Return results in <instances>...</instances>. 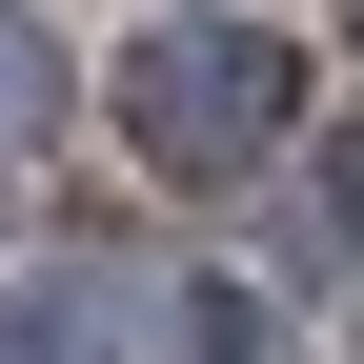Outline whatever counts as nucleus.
Listing matches in <instances>:
<instances>
[{"mask_svg":"<svg viewBox=\"0 0 364 364\" xmlns=\"http://www.w3.org/2000/svg\"><path fill=\"white\" fill-rule=\"evenodd\" d=\"M102 102H122V142H142L162 182H263L304 142V41L284 21H142Z\"/></svg>","mask_w":364,"mask_h":364,"instance_id":"obj_1","label":"nucleus"},{"mask_svg":"<svg viewBox=\"0 0 364 364\" xmlns=\"http://www.w3.org/2000/svg\"><path fill=\"white\" fill-rule=\"evenodd\" d=\"M41 142H61V21L0 0V162H41Z\"/></svg>","mask_w":364,"mask_h":364,"instance_id":"obj_2","label":"nucleus"},{"mask_svg":"<svg viewBox=\"0 0 364 364\" xmlns=\"http://www.w3.org/2000/svg\"><path fill=\"white\" fill-rule=\"evenodd\" d=\"M0 364H102V304L81 284H0Z\"/></svg>","mask_w":364,"mask_h":364,"instance_id":"obj_3","label":"nucleus"},{"mask_svg":"<svg viewBox=\"0 0 364 364\" xmlns=\"http://www.w3.org/2000/svg\"><path fill=\"white\" fill-rule=\"evenodd\" d=\"M182 364H284V324H263L243 284H182Z\"/></svg>","mask_w":364,"mask_h":364,"instance_id":"obj_4","label":"nucleus"}]
</instances>
